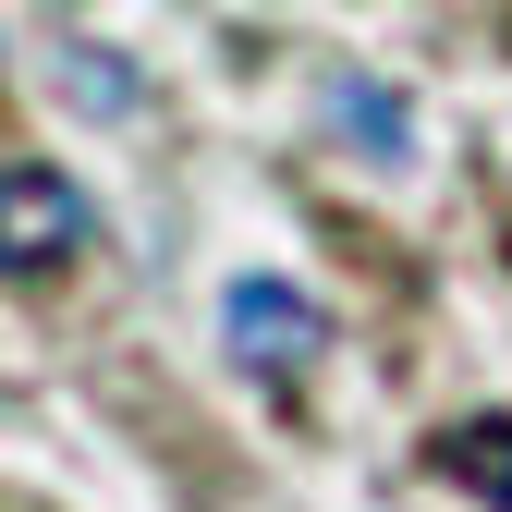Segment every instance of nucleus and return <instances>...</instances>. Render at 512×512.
I'll use <instances>...</instances> for the list:
<instances>
[{"label": "nucleus", "mask_w": 512, "mask_h": 512, "mask_svg": "<svg viewBox=\"0 0 512 512\" xmlns=\"http://www.w3.org/2000/svg\"><path fill=\"white\" fill-rule=\"evenodd\" d=\"M86 232H98V208H86L49 159H0V256H13L25 281H37V269H61Z\"/></svg>", "instance_id": "1"}, {"label": "nucleus", "mask_w": 512, "mask_h": 512, "mask_svg": "<svg viewBox=\"0 0 512 512\" xmlns=\"http://www.w3.org/2000/svg\"><path fill=\"white\" fill-rule=\"evenodd\" d=\"M439 476H464V488H488V500L512 512V415H476V427H452V439H439Z\"/></svg>", "instance_id": "4"}, {"label": "nucleus", "mask_w": 512, "mask_h": 512, "mask_svg": "<svg viewBox=\"0 0 512 512\" xmlns=\"http://www.w3.org/2000/svg\"><path fill=\"white\" fill-rule=\"evenodd\" d=\"M330 122L366 159H415V110H403V86H378V74H342L330 86Z\"/></svg>", "instance_id": "3"}, {"label": "nucleus", "mask_w": 512, "mask_h": 512, "mask_svg": "<svg viewBox=\"0 0 512 512\" xmlns=\"http://www.w3.org/2000/svg\"><path fill=\"white\" fill-rule=\"evenodd\" d=\"M74 98L86 110H135V74H122V61H74Z\"/></svg>", "instance_id": "5"}, {"label": "nucleus", "mask_w": 512, "mask_h": 512, "mask_svg": "<svg viewBox=\"0 0 512 512\" xmlns=\"http://www.w3.org/2000/svg\"><path fill=\"white\" fill-rule=\"evenodd\" d=\"M220 330H232V354H244L256 378H305V366H317V342H330V317H317L293 281H232Z\"/></svg>", "instance_id": "2"}]
</instances>
